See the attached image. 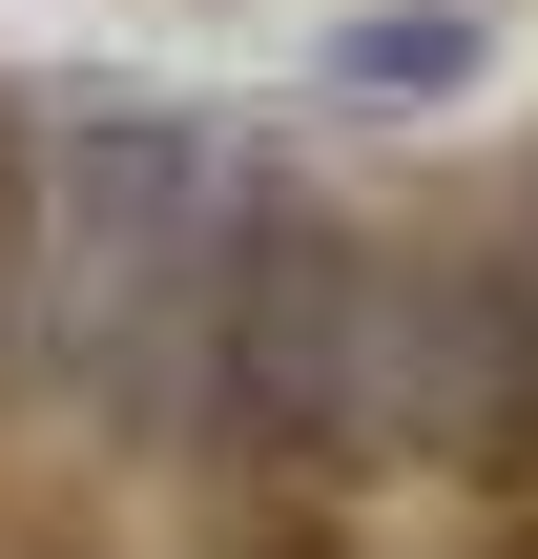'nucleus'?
Returning a JSON list of instances; mask_svg holds the SVG:
<instances>
[{"label":"nucleus","instance_id":"f257e3e1","mask_svg":"<svg viewBox=\"0 0 538 559\" xmlns=\"http://www.w3.org/2000/svg\"><path fill=\"white\" fill-rule=\"evenodd\" d=\"M0 62L290 124H477L538 104V0H0Z\"/></svg>","mask_w":538,"mask_h":559}]
</instances>
